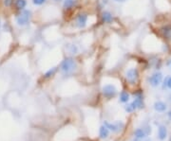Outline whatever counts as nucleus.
Segmentation results:
<instances>
[{
	"instance_id": "obj_9",
	"label": "nucleus",
	"mask_w": 171,
	"mask_h": 141,
	"mask_svg": "<svg viewBox=\"0 0 171 141\" xmlns=\"http://www.w3.org/2000/svg\"><path fill=\"white\" fill-rule=\"evenodd\" d=\"M154 109L157 112H165L166 110V104L165 102L161 101H156L154 103Z\"/></svg>"
},
{
	"instance_id": "obj_20",
	"label": "nucleus",
	"mask_w": 171,
	"mask_h": 141,
	"mask_svg": "<svg viewBox=\"0 0 171 141\" xmlns=\"http://www.w3.org/2000/svg\"><path fill=\"white\" fill-rule=\"evenodd\" d=\"M69 52L71 53V54H76V52H77V47L75 46H69Z\"/></svg>"
},
{
	"instance_id": "obj_23",
	"label": "nucleus",
	"mask_w": 171,
	"mask_h": 141,
	"mask_svg": "<svg viewBox=\"0 0 171 141\" xmlns=\"http://www.w3.org/2000/svg\"><path fill=\"white\" fill-rule=\"evenodd\" d=\"M166 85H167V87L169 89H171V77H170V78H168V80L166 82Z\"/></svg>"
},
{
	"instance_id": "obj_10",
	"label": "nucleus",
	"mask_w": 171,
	"mask_h": 141,
	"mask_svg": "<svg viewBox=\"0 0 171 141\" xmlns=\"http://www.w3.org/2000/svg\"><path fill=\"white\" fill-rule=\"evenodd\" d=\"M109 130L106 128L105 125L100 127V130H99V136H100V137L105 139V138H106V137L109 136Z\"/></svg>"
},
{
	"instance_id": "obj_19",
	"label": "nucleus",
	"mask_w": 171,
	"mask_h": 141,
	"mask_svg": "<svg viewBox=\"0 0 171 141\" xmlns=\"http://www.w3.org/2000/svg\"><path fill=\"white\" fill-rule=\"evenodd\" d=\"M136 109H137V108H136V106L134 105L133 102H132V103H129V104H127L126 106V111L128 112V113H131V112L135 111Z\"/></svg>"
},
{
	"instance_id": "obj_16",
	"label": "nucleus",
	"mask_w": 171,
	"mask_h": 141,
	"mask_svg": "<svg viewBox=\"0 0 171 141\" xmlns=\"http://www.w3.org/2000/svg\"><path fill=\"white\" fill-rule=\"evenodd\" d=\"M64 8L71 9L75 5V0H64Z\"/></svg>"
},
{
	"instance_id": "obj_13",
	"label": "nucleus",
	"mask_w": 171,
	"mask_h": 141,
	"mask_svg": "<svg viewBox=\"0 0 171 141\" xmlns=\"http://www.w3.org/2000/svg\"><path fill=\"white\" fill-rule=\"evenodd\" d=\"M133 103H134L135 106H136V108H142L144 107V102H142V98L141 96H138L136 98H135Z\"/></svg>"
},
{
	"instance_id": "obj_7",
	"label": "nucleus",
	"mask_w": 171,
	"mask_h": 141,
	"mask_svg": "<svg viewBox=\"0 0 171 141\" xmlns=\"http://www.w3.org/2000/svg\"><path fill=\"white\" fill-rule=\"evenodd\" d=\"M87 22H88V15L86 14V13H80V14H78L76 18V24L78 27L83 29V27H85L86 25H87Z\"/></svg>"
},
{
	"instance_id": "obj_18",
	"label": "nucleus",
	"mask_w": 171,
	"mask_h": 141,
	"mask_svg": "<svg viewBox=\"0 0 171 141\" xmlns=\"http://www.w3.org/2000/svg\"><path fill=\"white\" fill-rule=\"evenodd\" d=\"M162 32L163 33L166 37H169L170 34H171V29L169 27H163L162 29Z\"/></svg>"
},
{
	"instance_id": "obj_15",
	"label": "nucleus",
	"mask_w": 171,
	"mask_h": 141,
	"mask_svg": "<svg viewBox=\"0 0 171 141\" xmlns=\"http://www.w3.org/2000/svg\"><path fill=\"white\" fill-rule=\"evenodd\" d=\"M128 101H129V95H128V93L126 92V91H123L120 95V101L125 103V102H127Z\"/></svg>"
},
{
	"instance_id": "obj_4",
	"label": "nucleus",
	"mask_w": 171,
	"mask_h": 141,
	"mask_svg": "<svg viewBox=\"0 0 171 141\" xmlns=\"http://www.w3.org/2000/svg\"><path fill=\"white\" fill-rule=\"evenodd\" d=\"M103 94L106 98H113L117 94V88L112 84H106L103 87Z\"/></svg>"
},
{
	"instance_id": "obj_14",
	"label": "nucleus",
	"mask_w": 171,
	"mask_h": 141,
	"mask_svg": "<svg viewBox=\"0 0 171 141\" xmlns=\"http://www.w3.org/2000/svg\"><path fill=\"white\" fill-rule=\"evenodd\" d=\"M27 5L26 0H15V7L17 10H23Z\"/></svg>"
},
{
	"instance_id": "obj_21",
	"label": "nucleus",
	"mask_w": 171,
	"mask_h": 141,
	"mask_svg": "<svg viewBox=\"0 0 171 141\" xmlns=\"http://www.w3.org/2000/svg\"><path fill=\"white\" fill-rule=\"evenodd\" d=\"M32 2H33V4H34V5H37V6H39V5L44 4V3L46 2V0H32Z\"/></svg>"
},
{
	"instance_id": "obj_28",
	"label": "nucleus",
	"mask_w": 171,
	"mask_h": 141,
	"mask_svg": "<svg viewBox=\"0 0 171 141\" xmlns=\"http://www.w3.org/2000/svg\"><path fill=\"white\" fill-rule=\"evenodd\" d=\"M170 141H171V139H170Z\"/></svg>"
},
{
	"instance_id": "obj_24",
	"label": "nucleus",
	"mask_w": 171,
	"mask_h": 141,
	"mask_svg": "<svg viewBox=\"0 0 171 141\" xmlns=\"http://www.w3.org/2000/svg\"><path fill=\"white\" fill-rule=\"evenodd\" d=\"M167 116H168V117H169V118L171 119V110H170V111L168 112V114H167Z\"/></svg>"
},
{
	"instance_id": "obj_17",
	"label": "nucleus",
	"mask_w": 171,
	"mask_h": 141,
	"mask_svg": "<svg viewBox=\"0 0 171 141\" xmlns=\"http://www.w3.org/2000/svg\"><path fill=\"white\" fill-rule=\"evenodd\" d=\"M56 70H57V67H52V68H51V69L49 70V71H47V72L45 73L44 77H45V78H49V77L53 76V75L55 74V72H56Z\"/></svg>"
},
{
	"instance_id": "obj_27",
	"label": "nucleus",
	"mask_w": 171,
	"mask_h": 141,
	"mask_svg": "<svg viewBox=\"0 0 171 141\" xmlns=\"http://www.w3.org/2000/svg\"><path fill=\"white\" fill-rule=\"evenodd\" d=\"M0 26H1V22H0Z\"/></svg>"
},
{
	"instance_id": "obj_25",
	"label": "nucleus",
	"mask_w": 171,
	"mask_h": 141,
	"mask_svg": "<svg viewBox=\"0 0 171 141\" xmlns=\"http://www.w3.org/2000/svg\"><path fill=\"white\" fill-rule=\"evenodd\" d=\"M116 2H125V1H126V0H115Z\"/></svg>"
},
{
	"instance_id": "obj_11",
	"label": "nucleus",
	"mask_w": 171,
	"mask_h": 141,
	"mask_svg": "<svg viewBox=\"0 0 171 141\" xmlns=\"http://www.w3.org/2000/svg\"><path fill=\"white\" fill-rule=\"evenodd\" d=\"M102 19L105 23H111L112 22V20H113V16L112 14L109 12V11H104L103 12V14H102Z\"/></svg>"
},
{
	"instance_id": "obj_26",
	"label": "nucleus",
	"mask_w": 171,
	"mask_h": 141,
	"mask_svg": "<svg viewBox=\"0 0 171 141\" xmlns=\"http://www.w3.org/2000/svg\"><path fill=\"white\" fill-rule=\"evenodd\" d=\"M54 1H61V0H54Z\"/></svg>"
},
{
	"instance_id": "obj_1",
	"label": "nucleus",
	"mask_w": 171,
	"mask_h": 141,
	"mask_svg": "<svg viewBox=\"0 0 171 141\" xmlns=\"http://www.w3.org/2000/svg\"><path fill=\"white\" fill-rule=\"evenodd\" d=\"M77 65L76 62L72 59V58H66L61 63V71L65 74H69L72 73L74 70L76 69Z\"/></svg>"
},
{
	"instance_id": "obj_3",
	"label": "nucleus",
	"mask_w": 171,
	"mask_h": 141,
	"mask_svg": "<svg viewBox=\"0 0 171 141\" xmlns=\"http://www.w3.org/2000/svg\"><path fill=\"white\" fill-rule=\"evenodd\" d=\"M139 78V72L137 68H130L126 73V79L130 84H135Z\"/></svg>"
},
{
	"instance_id": "obj_5",
	"label": "nucleus",
	"mask_w": 171,
	"mask_h": 141,
	"mask_svg": "<svg viewBox=\"0 0 171 141\" xmlns=\"http://www.w3.org/2000/svg\"><path fill=\"white\" fill-rule=\"evenodd\" d=\"M162 81H163V75L160 72L153 74L150 78H149V83H150V85L153 87H157L158 85H160Z\"/></svg>"
},
{
	"instance_id": "obj_22",
	"label": "nucleus",
	"mask_w": 171,
	"mask_h": 141,
	"mask_svg": "<svg viewBox=\"0 0 171 141\" xmlns=\"http://www.w3.org/2000/svg\"><path fill=\"white\" fill-rule=\"evenodd\" d=\"M12 1H13V0H4V5L6 7H10L12 5Z\"/></svg>"
},
{
	"instance_id": "obj_2",
	"label": "nucleus",
	"mask_w": 171,
	"mask_h": 141,
	"mask_svg": "<svg viewBox=\"0 0 171 141\" xmlns=\"http://www.w3.org/2000/svg\"><path fill=\"white\" fill-rule=\"evenodd\" d=\"M31 18H32V12L31 11H23L22 12L20 13L19 15H17L16 17V23L18 26H26L30 23L31 21Z\"/></svg>"
},
{
	"instance_id": "obj_8",
	"label": "nucleus",
	"mask_w": 171,
	"mask_h": 141,
	"mask_svg": "<svg viewBox=\"0 0 171 141\" xmlns=\"http://www.w3.org/2000/svg\"><path fill=\"white\" fill-rule=\"evenodd\" d=\"M158 136L160 140H165L167 136V130H166V127L161 125L158 129Z\"/></svg>"
},
{
	"instance_id": "obj_12",
	"label": "nucleus",
	"mask_w": 171,
	"mask_h": 141,
	"mask_svg": "<svg viewBox=\"0 0 171 141\" xmlns=\"http://www.w3.org/2000/svg\"><path fill=\"white\" fill-rule=\"evenodd\" d=\"M134 136H136L137 138H144L146 136V132H145V130L144 129H141V128H138V129H136L135 130V132H134Z\"/></svg>"
},
{
	"instance_id": "obj_6",
	"label": "nucleus",
	"mask_w": 171,
	"mask_h": 141,
	"mask_svg": "<svg viewBox=\"0 0 171 141\" xmlns=\"http://www.w3.org/2000/svg\"><path fill=\"white\" fill-rule=\"evenodd\" d=\"M104 125L108 128L109 130L112 131L113 133H117L120 130L124 128V123L123 122H117V123H109L108 121H105Z\"/></svg>"
}]
</instances>
